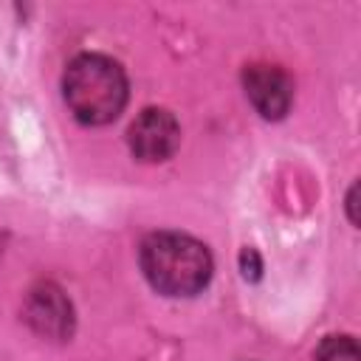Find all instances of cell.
<instances>
[{
    "label": "cell",
    "instance_id": "6da1fadb",
    "mask_svg": "<svg viewBox=\"0 0 361 361\" xmlns=\"http://www.w3.org/2000/svg\"><path fill=\"white\" fill-rule=\"evenodd\" d=\"M141 271L158 293L195 296L212 279V254L178 231H155L141 243Z\"/></svg>",
    "mask_w": 361,
    "mask_h": 361
},
{
    "label": "cell",
    "instance_id": "7a4b0ae2",
    "mask_svg": "<svg viewBox=\"0 0 361 361\" xmlns=\"http://www.w3.org/2000/svg\"><path fill=\"white\" fill-rule=\"evenodd\" d=\"M62 93L82 124H107L127 104V76L110 56L79 54L65 71Z\"/></svg>",
    "mask_w": 361,
    "mask_h": 361
},
{
    "label": "cell",
    "instance_id": "3957f363",
    "mask_svg": "<svg viewBox=\"0 0 361 361\" xmlns=\"http://www.w3.org/2000/svg\"><path fill=\"white\" fill-rule=\"evenodd\" d=\"M180 144V127L169 110L147 107L130 124V149L138 161H166Z\"/></svg>",
    "mask_w": 361,
    "mask_h": 361
},
{
    "label": "cell",
    "instance_id": "277c9868",
    "mask_svg": "<svg viewBox=\"0 0 361 361\" xmlns=\"http://www.w3.org/2000/svg\"><path fill=\"white\" fill-rule=\"evenodd\" d=\"M245 96L262 118H282L293 102V82L276 65H248L243 73Z\"/></svg>",
    "mask_w": 361,
    "mask_h": 361
},
{
    "label": "cell",
    "instance_id": "5b68a950",
    "mask_svg": "<svg viewBox=\"0 0 361 361\" xmlns=\"http://www.w3.org/2000/svg\"><path fill=\"white\" fill-rule=\"evenodd\" d=\"M25 319L39 336H48V338H68L73 330V307L68 296L51 282L28 293Z\"/></svg>",
    "mask_w": 361,
    "mask_h": 361
},
{
    "label": "cell",
    "instance_id": "8992f818",
    "mask_svg": "<svg viewBox=\"0 0 361 361\" xmlns=\"http://www.w3.org/2000/svg\"><path fill=\"white\" fill-rule=\"evenodd\" d=\"M316 361H361L358 344L350 336H330L319 344Z\"/></svg>",
    "mask_w": 361,
    "mask_h": 361
},
{
    "label": "cell",
    "instance_id": "52a82bcc",
    "mask_svg": "<svg viewBox=\"0 0 361 361\" xmlns=\"http://www.w3.org/2000/svg\"><path fill=\"white\" fill-rule=\"evenodd\" d=\"M240 268H243V276H245V279H257V276H259L262 265H259V257H257L254 248H243V254H240Z\"/></svg>",
    "mask_w": 361,
    "mask_h": 361
},
{
    "label": "cell",
    "instance_id": "ba28073f",
    "mask_svg": "<svg viewBox=\"0 0 361 361\" xmlns=\"http://www.w3.org/2000/svg\"><path fill=\"white\" fill-rule=\"evenodd\" d=\"M347 206H350V220H353V223H358V217H355V186L350 189V197H347Z\"/></svg>",
    "mask_w": 361,
    "mask_h": 361
}]
</instances>
